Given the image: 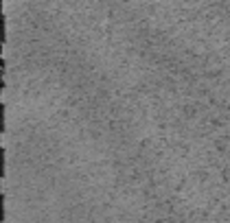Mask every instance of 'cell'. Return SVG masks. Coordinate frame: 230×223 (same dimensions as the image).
<instances>
[{"label":"cell","instance_id":"cell-1","mask_svg":"<svg viewBox=\"0 0 230 223\" xmlns=\"http://www.w3.org/2000/svg\"><path fill=\"white\" fill-rule=\"evenodd\" d=\"M0 175H5V149H0Z\"/></svg>","mask_w":230,"mask_h":223},{"label":"cell","instance_id":"cell-2","mask_svg":"<svg viewBox=\"0 0 230 223\" xmlns=\"http://www.w3.org/2000/svg\"><path fill=\"white\" fill-rule=\"evenodd\" d=\"M0 123H2V129H5V103L0 105Z\"/></svg>","mask_w":230,"mask_h":223},{"label":"cell","instance_id":"cell-3","mask_svg":"<svg viewBox=\"0 0 230 223\" xmlns=\"http://www.w3.org/2000/svg\"><path fill=\"white\" fill-rule=\"evenodd\" d=\"M0 33H2V42H5V15L0 18Z\"/></svg>","mask_w":230,"mask_h":223}]
</instances>
